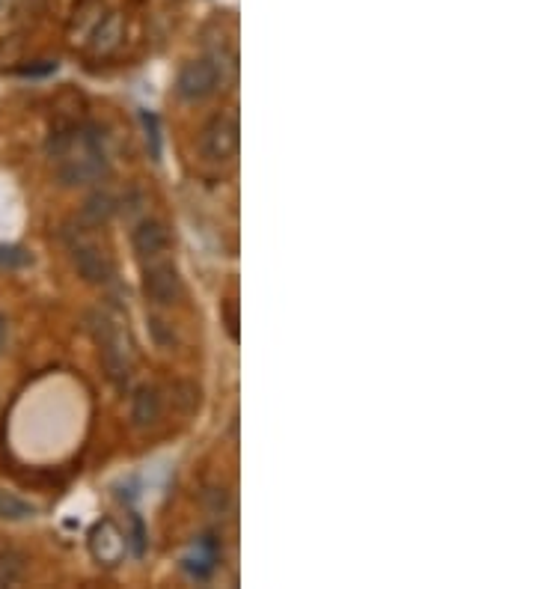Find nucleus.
Wrapping results in <instances>:
<instances>
[{
    "label": "nucleus",
    "instance_id": "7",
    "mask_svg": "<svg viewBox=\"0 0 535 589\" xmlns=\"http://www.w3.org/2000/svg\"><path fill=\"white\" fill-rule=\"evenodd\" d=\"M125 551H128V536L110 518L99 521L90 530V554L96 557V563H102V566H119L125 560Z\"/></svg>",
    "mask_w": 535,
    "mask_h": 589
},
{
    "label": "nucleus",
    "instance_id": "20",
    "mask_svg": "<svg viewBox=\"0 0 535 589\" xmlns=\"http://www.w3.org/2000/svg\"><path fill=\"white\" fill-rule=\"evenodd\" d=\"M134 554H143V521L134 515Z\"/></svg>",
    "mask_w": 535,
    "mask_h": 589
},
{
    "label": "nucleus",
    "instance_id": "19",
    "mask_svg": "<svg viewBox=\"0 0 535 589\" xmlns=\"http://www.w3.org/2000/svg\"><path fill=\"white\" fill-rule=\"evenodd\" d=\"M51 72H57V63L54 60H39V66H21L18 69V75H51Z\"/></svg>",
    "mask_w": 535,
    "mask_h": 589
},
{
    "label": "nucleus",
    "instance_id": "1",
    "mask_svg": "<svg viewBox=\"0 0 535 589\" xmlns=\"http://www.w3.org/2000/svg\"><path fill=\"white\" fill-rule=\"evenodd\" d=\"M107 173V152L105 137L99 128H72V137L66 149L57 155V179L66 188L90 185L99 182Z\"/></svg>",
    "mask_w": 535,
    "mask_h": 589
},
{
    "label": "nucleus",
    "instance_id": "9",
    "mask_svg": "<svg viewBox=\"0 0 535 589\" xmlns=\"http://www.w3.org/2000/svg\"><path fill=\"white\" fill-rule=\"evenodd\" d=\"M122 33H125V21H122V15H119V12H110V15H105V18L96 24V30L90 33V54H93V57H110V54L119 48Z\"/></svg>",
    "mask_w": 535,
    "mask_h": 589
},
{
    "label": "nucleus",
    "instance_id": "17",
    "mask_svg": "<svg viewBox=\"0 0 535 589\" xmlns=\"http://www.w3.org/2000/svg\"><path fill=\"white\" fill-rule=\"evenodd\" d=\"M173 402L179 405V411L191 414L200 405V390L188 381H179V384H173Z\"/></svg>",
    "mask_w": 535,
    "mask_h": 589
},
{
    "label": "nucleus",
    "instance_id": "6",
    "mask_svg": "<svg viewBox=\"0 0 535 589\" xmlns=\"http://www.w3.org/2000/svg\"><path fill=\"white\" fill-rule=\"evenodd\" d=\"M143 295L161 307L176 304L182 298V280H179V271L173 268V262L155 256L149 265H143Z\"/></svg>",
    "mask_w": 535,
    "mask_h": 589
},
{
    "label": "nucleus",
    "instance_id": "21",
    "mask_svg": "<svg viewBox=\"0 0 535 589\" xmlns=\"http://www.w3.org/2000/svg\"><path fill=\"white\" fill-rule=\"evenodd\" d=\"M6 337H9V325H6V319L0 316V352L6 349Z\"/></svg>",
    "mask_w": 535,
    "mask_h": 589
},
{
    "label": "nucleus",
    "instance_id": "14",
    "mask_svg": "<svg viewBox=\"0 0 535 589\" xmlns=\"http://www.w3.org/2000/svg\"><path fill=\"white\" fill-rule=\"evenodd\" d=\"M24 569H27V560H24L21 551H15V548L0 551V587H15V584H21Z\"/></svg>",
    "mask_w": 535,
    "mask_h": 589
},
{
    "label": "nucleus",
    "instance_id": "10",
    "mask_svg": "<svg viewBox=\"0 0 535 589\" xmlns=\"http://www.w3.org/2000/svg\"><path fill=\"white\" fill-rule=\"evenodd\" d=\"M158 417H161V396H158V390L149 387V384L137 387L134 396H131V420H134V426L137 429L155 426Z\"/></svg>",
    "mask_w": 535,
    "mask_h": 589
},
{
    "label": "nucleus",
    "instance_id": "2",
    "mask_svg": "<svg viewBox=\"0 0 535 589\" xmlns=\"http://www.w3.org/2000/svg\"><path fill=\"white\" fill-rule=\"evenodd\" d=\"M87 322H90V334H93V340L99 346V357H102L107 378L119 390H125L128 387V378H131V360H134V354H131V343H128L122 325L113 322L102 310L90 313Z\"/></svg>",
    "mask_w": 535,
    "mask_h": 589
},
{
    "label": "nucleus",
    "instance_id": "5",
    "mask_svg": "<svg viewBox=\"0 0 535 589\" xmlns=\"http://www.w3.org/2000/svg\"><path fill=\"white\" fill-rule=\"evenodd\" d=\"M238 140H241V131H238V119L232 114H217V117L209 119V125L203 128V137H200V149L203 155L220 164V161H229L235 158L238 152Z\"/></svg>",
    "mask_w": 535,
    "mask_h": 589
},
{
    "label": "nucleus",
    "instance_id": "12",
    "mask_svg": "<svg viewBox=\"0 0 535 589\" xmlns=\"http://www.w3.org/2000/svg\"><path fill=\"white\" fill-rule=\"evenodd\" d=\"M113 212H116L113 194L96 191V194L84 203V209H81V224H84V227H102V224H107V221L113 218Z\"/></svg>",
    "mask_w": 535,
    "mask_h": 589
},
{
    "label": "nucleus",
    "instance_id": "3",
    "mask_svg": "<svg viewBox=\"0 0 535 589\" xmlns=\"http://www.w3.org/2000/svg\"><path fill=\"white\" fill-rule=\"evenodd\" d=\"M63 238L69 244V253H72V262L78 268V274L93 283V286H105L113 280V259L105 253V247H99L93 238H90V227H66L63 230Z\"/></svg>",
    "mask_w": 535,
    "mask_h": 589
},
{
    "label": "nucleus",
    "instance_id": "4",
    "mask_svg": "<svg viewBox=\"0 0 535 589\" xmlns=\"http://www.w3.org/2000/svg\"><path fill=\"white\" fill-rule=\"evenodd\" d=\"M220 84H223V72H220L217 60H191L182 66V72L176 78V93L185 102H203Z\"/></svg>",
    "mask_w": 535,
    "mask_h": 589
},
{
    "label": "nucleus",
    "instance_id": "8",
    "mask_svg": "<svg viewBox=\"0 0 535 589\" xmlns=\"http://www.w3.org/2000/svg\"><path fill=\"white\" fill-rule=\"evenodd\" d=\"M131 244H134V250H137L140 259H155V256H161L170 247V230L161 221L146 218V221H140L134 227Z\"/></svg>",
    "mask_w": 535,
    "mask_h": 589
},
{
    "label": "nucleus",
    "instance_id": "13",
    "mask_svg": "<svg viewBox=\"0 0 535 589\" xmlns=\"http://www.w3.org/2000/svg\"><path fill=\"white\" fill-rule=\"evenodd\" d=\"M102 12H105V6L99 0H81L78 9H75V18H72V36H87L90 39L96 24L105 18Z\"/></svg>",
    "mask_w": 535,
    "mask_h": 589
},
{
    "label": "nucleus",
    "instance_id": "11",
    "mask_svg": "<svg viewBox=\"0 0 535 589\" xmlns=\"http://www.w3.org/2000/svg\"><path fill=\"white\" fill-rule=\"evenodd\" d=\"M214 563H217V545L212 542V536H206L203 542H197L194 554L182 560V569L194 578H209L214 572Z\"/></svg>",
    "mask_w": 535,
    "mask_h": 589
},
{
    "label": "nucleus",
    "instance_id": "16",
    "mask_svg": "<svg viewBox=\"0 0 535 589\" xmlns=\"http://www.w3.org/2000/svg\"><path fill=\"white\" fill-rule=\"evenodd\" d=\"M30 262H33V256L21 244H0V268L3 271H18Z\"/></svg>",
    "mask_w": 535,
    "mask_h": 589
},
{
    "label": "nucleus",
    "instance_id": "15",
    "mask_svg": "<svg viewBox=\"0 0 535 589\" xmlns=\"http://www.w3.org/2000/svg\"><path fill=\"white\" fill-rule=\"evenodd\" d=\"M33 515H36V506L33 503H27L18 494L0 488V521H27Z\"/></svg>",
    "mask_w": 535,
    "mask_h": 589
},
{
    "label": "nucleus",
    "instance_id": "18",
    "mask_svg": "<svg viewBox=\"0 0 535 589\" xmlns=\"http://www.w3.org/2000/svg\"><path fill=\"white\" fill-rule=\"evenodd\" d=\"M143 125H146V143H149L152 161H161V134H158V117H155V114H143Z\"/></svg>",
    "mask_w": 535,
    "mask_h": 589
}]
</instances>
